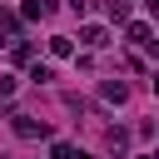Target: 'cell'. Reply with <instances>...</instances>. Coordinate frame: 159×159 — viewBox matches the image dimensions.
Returning a JSON list of instances; mask_svg holds the SVG:
<instances>
[{
    "label": "cell",
    "mask_w": 159,
    "mask_h": 159,
    "mask_svg": "<svg viewBox=\"0 0 159 159\" xmlns=\"http://www.w3.org/2000/svg\"><path fill=\"white\" fill-rule=\"evenodd\" d=\"M0 99H15V75H0Z\"/></svg>",
    "instance_id": "10"
},
{
    "label": "cell",
    "mask_w": 159,
    "mask_h": 159,
    "mask_svg": "<svg viewBox=\"0 0 159 159\" xmlns=\"http://www.w3.org/2000/svg\"><path fill=\"white\" fill-rule=\"evenodd\" d=\"M50 55H55V60H70V55H75V40H70V35H55V40H50Z\"/></svg>",
    "instance_id": "5"
},
{
    "label": "cell",
    "mask_w": 159,
    "mask_h": 159,
    "mask_svg": "<svg viewBox=\"0 0 159 159\" xmlns=\"http://www.w3.org/2000/svg\"><path fill=\"white\" fill-rule=\"evenodd\" d=\"M134 159H154V154H149V149H144V154H134Z\"/></svg>",
    "instance_id": "12"
},
{
    "label": "cell",
    "mask_w": 159,
    "mask_h": 159,
    "mask_svg": "<svg viewBox=\"0 0 159 159\" xmlns=\"http://www.w3.org/2000/svg\"><path fill=\"white\" fill-rule=\"evenodd\" d=\"M65 5H70L75 15H84V10H89V0H65Z\"/></svg>",
    "instance_id": "11"
},
{
    "label": "cell",
    "mask_w": 159,
    "mask_h": 159,
    "mask_svg": "<svg viewBox=\"0 0 159 159\" xmlns=\"http://www.w3.org/2000/svg\"><path fill=\"white\" fill-rule=\"evenodd\" d=\"M10 129H15L20 139H50V124L35 119V114H10Z\"/></svg>",
    "instance_id": "1"
},
{
    "label": "cell",
    "mask_w": 159,
    "mask_h": 159,
    "mask_svg": "<svg viewBox=\"0 0 159 159\" xmlns=\"http://www.w3.org/2000/svg\"><path fill=\"white\" fill-rule=\"evenodd\" d=\"M109 149H119V159H124V149H129V134H124V129H109Z\"/></svg>",
    "instance_id": "6"
},
{
    "label": "cell",
    "mask_w": 159,
    "mask_h": 159,
    "mask_svg": "<svg viewBox=\"0 0 159 159\" xmlns=\"http://www.w3.org/2000/svg\"><path fill=\"white\" fill-rule=\"evenodd\" d=\"M109 20H129V0H109Z\"/></svg>",
    "instance_id": "8"
},
{
    "label": "cell",
    "mask_w": 159,
    "mask_h": 159,
    "mask_svg": "<svg viewBox=\"0 0 159 159\" xmlns=\"http://www.w3.org/2000/svg\"><path fill=\"white\" fill-rule=\"evenodd\" d=\"M124 40H129V45H154V40H149V20H134V25L124 30Z\"/></svg>",
    "instance_id": "4"
},
{
    "label": "cell",
    "mask_w": 159,
    "mask_h": 159,
    "mask_svg": "<svg viewBox=\"0 0 159 159\" xmlns=\"http://www.w3.org/2000/svg\"><path fill=\"white\" fill-rule=\"evenodd\" d=\"M80 45H84V50H104V45H109V25H84V30H80Z\"/></svg>",
    "instance_id": "2"
},
{
    "label": "cell",
    "mask_w": 159,
    "mask_h": 159,
    "mask_svg": "<svg viewBox=\"0 0 159 159\" xmlns=\"http://www.w3.org/2000/svg\"><path fill=\"white\" fill-rule=\"evenodd\" d=\"M50 159H75V149H70L65 139H55V144H50Z\"/></svg>",
    "instance_id": "9"
},
{
    "label": "cell",
    "mask_w": 159,
    "mask_h": 159,
    "mask_svg": "<svg viewBox=\"0 0 159 159\" xmlns=\"http://www.w3.org/2000/svg\"><path fill=\"white\" fill-rule=\"evenodd\" d=\"M99 94H104L109 104H124V99H129V84H124V80H104V84H99Z\"/></svg>",
    "instance_id": "3"
},
{
    "label": "cell",
    "mask_w": 159,
    "mask_h": 159,
    "mask_svg": "<svg viewBox=\"0 0 159 159\" xmlns=\"http://www.w3.org/2000/svg\"><path fill=\"white\" fill-rule=\"evenodd\" d=\"M30 80H35V84H50V80H55V70H50V65H35V70H30Z\"/></svg>",
    "instance_id": "7"
}]
</instances>
